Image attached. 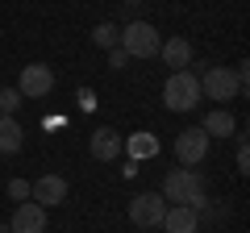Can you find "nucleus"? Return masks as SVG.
I'll use <instances>...</instances> for the list:
<instances>
[{
    "instance_id": "21",
    "label": "nucleus",
    "mask_w": 250,
    "mask_h": 233,
    "mask_svg": "<svg viewBox=\"0 0 250 233\" xmlns=\"http://www.w3.org/2000/svg\"><path fill=\"white\" fill-rule=\"evenodd\" d=\"M238 171H242V175L250 171V150H246V137H238Z\"/></svg>"
},
{
    "instance_id": "20",
    "label": "nucleus",
    "mask_w": 250,
    "mask_h": 233,
    "mask_svg": "<svg viewBox=\"0 0 250 233\" xmlns=\"http://www.w3.org/2000/svg\"><path fill=\"white\" fill-rule=\"evenodd\" d=\"M75 100H80L83 113H92V108H96V92H92V88H80V96H75Z\"/></svg>"
},
{
    "instance_id": "3",
    "label": "nucleus",
    "mask_w": 250,
    "mask_h": 233,
    "mask_svg": "<svg viewBox=\"0 0 250 233\" xmlns=\"http://www.w3.org/2000/svg\"><path fill=\"white\" fill-rule=\"evenodd\" d=\"M117 46H121L129 58H154L159 54V29L150 25V21H129V25L117 34Z\"/></svg>"
},
{
    "instance_id": "16",
    "label": "nucleus",
    "mask_w": 250,
    "mask_h": 233,
    "mask_svg": "<svg viewBox=\"0 0 250 233\" xmlns=\"http://www.w3.org/2000/svg\"><path fill=\"white\" fill-rule=\"evenodd\" d=\"M117 34H121V29L104 21V25H96V29H92V46H100V50H113V46H117Z\"/></svg>"
},
{
    "instance_id": "11",
    "label": "nucleus",
    "mask_w": 250,
    "mask_h": 233,
    "mask_svg": "<svg viewBox=\"0 0 250 233\" xmlns=\"http://www.w3.org/2000/svg\"><path fill=\"white\" fill-rule=\"evenodd\" d=\"M163 229L167 233H196V225H200V216H196V208H184V204H167V213H163Z\"/></svg>"
},
{
    "instance_id": "18",
    "label": "nucleus",
    "mask_w": 250,
    "mask_h": 233,
    "mask_svg": "<svg viewBox=\"0 0 250 233\" xmlns=\"http://www.w3.org/2000/svg\"><path fill=\"white\" fill-rule=\"evenodd\" d=\"M9 196L17 200V204H25V200H29V183H25V179H13V183H9Z\"/></svg>"
},
{
    "instance_id": "14",
    "label": "nucleus",
    "mask_w": 250,
    "mask_h": 233,
    "mask_svg": "<svg viewBox=\"0 0 250 233\" xmlns=\"http://www.w3.org/2000/svg\"><path fill=\"white\" fill-rule=\"evenodd\" d=\"M159 54H163V63L175 67V71H184V67L192 63V46H188L184 38H167V42L159 46Z\"/></svg>"
},
{
    "instance_id": "2",
    "label": "nucleus",
    "mask_w": 250,
    "mask_h": 233,
    "mask_svg": "<svg viewBox=\"0 0 250 233\" xmlns=\"http://www.w3.org/2000/svg\"><path fill=\"white\" fill-rule=\"evenodd\" d=\"M163 104L171 113H192L200 104V79L192 71H171V79L163 83Z\"/></svg>"
},
{
    "instance_id": "17",
    "label": "nucleus",
    "mask_w": 250,
    "mask_h": 233,
    "mask_svg": "<svg viewBox=\"0 0 250 233\" xmlns=\"http://www.w3.org/2000/svg\"><path fill=\"white\" fill-rule=\"evenodd\" d=\"M25 104L21 100V92L17 88H0V113H9V116H17V108Z\"/></svg>"
},
{
    "instance_id": "12",
    "label": "nucleus",
    "mask_w": 250,
    "mask_h": 233,
    "mask_svg": "<svg viewBox=\"0 0 250 233\" xmlns=\"http://www.w3.org/2000/svg\"><path fill=\"white\" fill-rule=\"evenodd\" d=\"M21 146H25V129H21L17 116L0 113V154H17Z\"/></svg>"
},
{
    "instance_id": "7",
    "label": "nucleus",
    "mask_w": 250,
    "mask_h": 233,
    "mask_svg": "<svg viewBox=\"0 0 250 233\" xmlns=\"http://www.w3.org/2000/svg\"><path fill=\"white\" fill-rule=\"evenodd\" d=\"M205 154H208V134H205V129H184V134L175 137V158H179V167H196Z\"/></svg>"
},
{
    "instance_id": "23",
    "label": "nucleus",
    "mask_w": 250,
    "mask_h": 233,
    "mask_svg": "<svg viewBox=\"0 0 250 233\" xmlns=\"http://www.w3.org/2000/svg\"><path fill=\"white\" fill-rule=\"evenodd\" d=\"M125 4H142V0H125Z\"/></svg>"
},
{
    "instance_id": "9",
    "label": "nucleus",
    "mask_w": 250,
    "mask_h": 233,
    "mask_svg": "<svg viewBox=\"0 0 250 233\" xmlns=\"http://www.w3.org/2000/svg\"><path fill=\"white\" fill-rule=\"evenodd\" d=\"M9 229H13V233H42V229H46V208L34 204V200L17 204V213H13Z\"/></svg>"
},
{
    "instance_id": "22",
    "label": "nucleus",
    "mask_w": 250,
    "mask_h": 233,
    "mask_svg": "<svg viewBox=\"0 0 250 233\" xmlns=\"http://www.w3.org/2000/svg\"><path fill=\"white\" fill-rule=\"evenodd\" d=\"M0 233H13V229H9V225H0Z\"/></svg>"
},
{
    "instance_id": "8",
    "label": "nucleus",
    "mask_w": 250,
    "mask_h": 233,
    "mask_svg": "<svg viewBox=\"0 0 250 233\" xmlns=\"http://www.w3.org/2000/svg\"><path fill=\"white\" fill-rule=\"evenodd\" d=\"M29 200L42 208H59L67 200V179L62 175H42L38 183H29Z\"/></svg>"
},
{
    "instance_id": "4",
    "label": "nucleus",
    "mask_w": 250,
    "mask_h": 233,
    "mask_svg": "<svg viewBox=\"0 0 250 233\" xmlns=\"http://www.w3.org/2000/svg\"><path fill=\"white\" fill-rule=\"evenodd\" d=\"M200 96H208V100H233V96H242V83H238V71L233 67H208L205 71V79H200Z\"/></svg>"
},
{
    "instance_id": "13",
    "label": "nucleus",
    "mask_w": 250,
    "mask_h": 233,
    "mask_svg": "<svg viewBox=\"0 0 250 233\" xmlns=\"http://www.w3.org/2000/svg\"><path fill=\"white\" fill-rule=\"evenodd\" d=\"M121 150L129 154L134 162H142V158H154V154H159V137L142 129V134H129V142H121Z\"/></svg>"
},
{
    "instance_id": "6",
    "label": "nucleus",
    "mask_w": 250,
    "mask_h": 233,
    "mask_svg": "<svg viewBox=\"0 0 250 233\" xmlns=\"http://www.w3.org/2000/svg\"><path fill=\"white\" fill-rule=\"evenodd\" d=\"M50 88H54V71H50L46 63H29V67H21V79H17L21 100H42Z\"/></svg>"
},
{
    "instance_id": "15",
    "label": "nucleus",
    "mask_w": 250,
    "mask_h": 233,
    "mask_svg": "<svg viewBox=\"0 0 250 233\" xmlns=\"http://www.w3.org/2000/svg\"><path fill=\"white\" fill-rule=\"evenodd\" d=\"M200 129H205L208 137H229L233 129H238V121L229 116V108H213V113H205V125Z\"/></svg>"
},
{
    "instance_id": "1",
    "label": "nucleus",
    "mask_w": 250,
    "mask_h": 233,
    "mask_svg": "<svg viewBox=\"0 0 250 233\" xmlns=\"http://www.w3.org/2000/svg\"><path fill=\"white\" fill-rule=\"evenodd\" d=\"M163 200L184 204V208H205V179H200L192 167H175L167 179H163Z\"/></svg>"
},
{
    "instance_id": "19",
    "label": "nucleus",
    "mask_w": 250,
    "mask_h": 233,
    "mask_svg": "<svg viewBox=\"0 0 250 233\" xmlns=\"http://www.w3.org/2000/svg\"><path fill=\"white\" fill-rule=\"evenodd\" d=\"M125 58H129V54H125L121 46H113V50H108V67H113V71H125Z\"/></svg>"
},
{
    "instance_id": "5",
    "label": "nucleus",
    "mask_w": 250,
    "mask_h": 233,
    "mask_svg": "<svg viewBox=\"0 0 250 233\" xmlns=\"http://www.w3.org/2000/svg\"><path fill=\"white\" fill-rule=\"evenodd\" d=\"M163 213H167V200H163L159 192H138V196L129 200V221H134L138 229H154V225L163 221Z\"/></svg>"
},
{
    "instance_id": "10",
    "label": "nucleus",
    "mask_w": 250,
    "mask_h": 233,
    "mask_svg": "<svg viewBox=\"0 0 250 233\" xmlns=\"http://www.w3.org/2000/svg\"><path fill=\"white\" fill-rule=\"evenodd\" d=\"M92 158H100V162H117L121 158V134L117 129H92Z\"/></svg>"
}]
</instances>
